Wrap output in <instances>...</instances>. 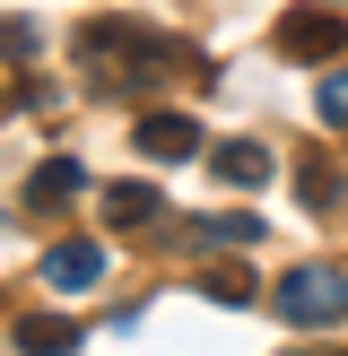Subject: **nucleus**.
<instances>
[{
    "instance_id": "obj_1",
    "label": "nucleus",
    "mask_w": 348,
    "mask_h": 356,
    "mask_svg": "<svg viewBox=\"0 0 348 356\" xmlns=\"http://www.w3.org/2000/svg\"><path fill=\"white\" fill-rule=\"evenodd\" d=\"M278 313H287L296 330H340L348 322V270L340 261H296V270L278 278Z\"/></svg>"
},
{
    "instance_id": "obj_2",
    "label": "nucleus",
    "mask_w": 348,
    "mask_h": 356,
    "mask_svg": "<svg viewBox=\"0 0 348 356\" xmlns=\"http://www.w3.org/2000/svg\"><path fill=\"white\" fill-rule=\"evenodd\" d=\"M340 17H331V0H305V9H287L278 17V52H287V61H331V52H340Z\"/></svg>"
},
{
    "instance_id": "obj_3",
    "label": "nucleus",
    "mask_w": 348,
    "mask_h": 356,
    "mask_svg": "<svg viewBox=\"0 0 348 356\" xmlns=\"http://www.w3.org/2000/svg\"><path fill=\"white\" fill-rule=\"evenodd\" d=\"M104 235H139V226H157L166 218V191L157 183H104Z\"/></svg>"
},
{
    "instance_id": "obj_4",
    "label": "nucleus",
    "mask_w": 348,
    "mask_h": 356,
    "mask_svg": "<svg viewBox=\"0 0 348 356\" xmlns=\"http://www.w3.org/2000/svg\"><path fill=\"white\" fill-rule=\"evenodd\" d=\"M96 278H104V243H96V235H79V243H52V252H44V287L79 296V287H96Z\"/></svg>"
},
{
    "instance_id": "obj_5",
    "label": "nucleus",
    "mask_w": 348,
    "mask_h": 356,
    "mask_svg": "<svg viewBox=\"0 0 348 356\" xmlns=\"http://www.w3.org/2000/svg\"><path fill=\"white\" fill-rule=\"evenodd\" d=\"M209 174L235 183V191H261L270 183V148H261V139H218V148H209Z\"/></svg>"
},
{
    "instance_id": "obj_6",
    "label": "nucleus",
    "mask_w": 348,
    "mask_h": 356,
    "mask_svg": "<svg viewBox=\"0 0 348 356\" xmlns=\"http://www.w3.org/2000/svg\"><path fill=\"white\" fill-rule=\"evenodd\" d=\"M139 156H200V122L191 113H139Z\"/></svg>"
},
{
    "instance_id": "obj_7",
    "label": "nucleus",
    "mask_w": 348,
    "mask_h": 356,
    "mask_svg": "<svg viewBox=\"0 0 348 356\" xmlns=\"http://www.w3.org/2000/svg\"><path fill=\"white\" fill-rule=\"evenodd\" d=\"M261 235H270L261 218H191V226H183V243H191V252H253Z\"/></svg>"
},
{
    "instance_id": "obj_8",
    "label": "nucleus",
    "mask_w": 348,
    "mask_h": 356,
    "mask_svg": "<svg viewBox=\"0 0 348 356\" xmlns=\"http://www.w3.org/2000/svg\"><path fill=\"white\" fill-rule=\"evenodd\" d=\"M79 191H87V165H70V156H52V165L26 174V209H35V218H44V209H70Z\"/></svg>"
},
{
    "instance_id": "obj_9",
    "label": "nucleus",
    "mask_w": 348,
    "mask_h": 356,
    "mask_svg": "<svg viewBox=\"0 0 348 356\" xmlns=\"http://www.w3.org/2000/svg\"><path fill=\"white\" fill-rule=\"evenodd\" d=\"M17 348L26 356H70L79 348V322H70V313H26V322H17Z\"/></svg>"
},
{
    "instance_id": "obj_10",
    "label": "nucleus",
    "mask_w": 348,
    "mask_h": 356,
    "mask_svg": "<svg viewBox=\"0 0 348 356\" xmlns=\"http://www.w3.org/2000/svg\"><path fill=\"white\" fill-rule=\"evenodd\" d=\"M296 200H305V209H340V200H348V174L331 165V156H305V174H296Z\"/></svg>"
},
{
    "instance_id": "obj_11",
    "label": "nucleus",
    "mask_w": 348,
    "mask_h": 356,
    "mask_svg": "<svg viewBox=\"0 0 348 356\" xmlns=\"http://www.w3.org/2000/svg\"><path fill=\"white\" fill-rule=\"evenodd\" d=\"M200 296H218V305H253L261 278L244 270V261H226V270H200Z\"/></svg>"
},
{
    "instance_id": "obj_12",
    "label": "nucleus",
    "mask_w": 348,
    "mask_h": 356,
    "mask_svg": "<svg viewBox=\"0 0 348 356\" xmlns=\"http://www.w3.org/2000/svg\"><path fill=\"white\" fill-rule=\"evenodd\" d=\"M313 113H322L331 131H348V70H322V87H313Z\"/></svg>"
},
{
    "instance_id": "obj_13",
    "label": "nucleus",
    "mask_w": 348,
    "mask_h": 356,
    "mask_svg": "<svg viewBox=\"0 0 348 356\" xmlns=\"http://www.w3.org/2000/svg\"><path fill=\"white\" fill-rule=\"evenodd\" d=\"M9 104H17V96H9V87H0V122H9Z\"/></svg>"
},
{
    "instance_id": "obj_14",
    "label": "nucleus",
    "mask_w": 348,
    "mask_h": 356,
    "mask_svg": "<svg viewBox=\"0 0 348 356\" xmlns=\"http://www.w3.org/2000/svg\"><path fill=\"white\" fill-rule=\"evenodd\" d=\"M331 9H340V0H331Z\"/></svg>"
}]
</instances>
